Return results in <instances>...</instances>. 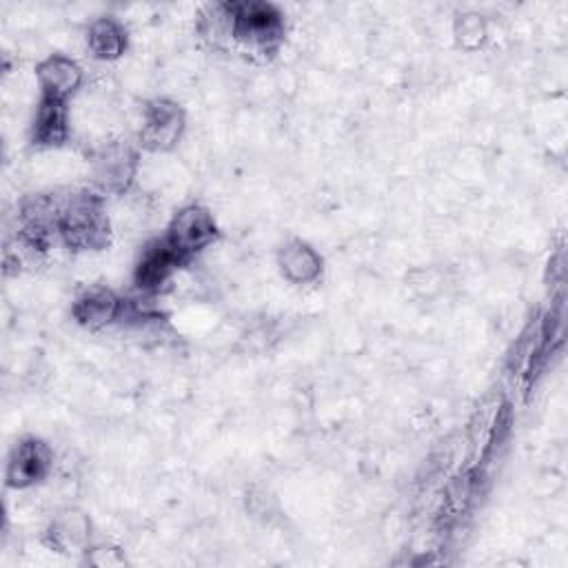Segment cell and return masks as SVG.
Here are the masks:
<instances>
[{"label": "cell", "mask_w": 568, "mask_h": 568, "mask_svg": "<svg viewBox=\"0 0 568 568\" xmlns=\"http://www.w3.org/2000/svg\"><path fill=\"white\" fill-rule=\"evenodd\" d=\"M87 42L98 60H115L126 49V31L115 18L104 16L89 24Z\"/></svg>", "instance_id": "obj_13"}, {"label": "cell", "mask_w": 568, "mask_h": 568, "mask_svg": "<svg viewBox=\"0 0 568 568\" xmlns=\"http://www.w3.org/2000/svg\"><path fill=\"white\" fill-rule=\"evenodd\" d=\"M277 264L282 275L293 284H311L322 275V257L311 244L302 240L286 242L280 248Z\"/></svg>", "instance_id": "obj_12"}, {"label": "cell", "mask_w": 568, "mask_h": 568, "mask_svg": "<svg viewBox=\"0 0 568 568\" xmlns=\"http://www.w3.org/2000/svg\"><path fill=\"white\" fill-rule=\"evenodd\" d=\"M138 171V153L124 142H109L93 158V182L95 189L104 193H124L135 178Z\"/></svg>", "instance_id": "obj_4"}, {"label": "cell", "mask_w": 568, "mask_h": 568, "mask_svg": "<svg viewBox=\"0 0 568 568\" xmlns=\"http://www.w3.org/2000/svg\"><path fill=\"white\" fill-rule=\"evenodd\" d=\"M124 311V302L118 297L115 291L106 288V286H89L84 288L73 306H71V313L73 317L87 326V328H104L106 324L115 322Z\"/></svg>", "instance_id": "obj_8"}, {"label": "cell", "mask_w": 568, "mask_h": 568, "mask_svg": "<svg viewBox=\"0 0 568 568\" xmlns=\"http://www.w3.org/2000/svg\"><path fill=\"white\" fill-rule=\"evenodd\" d=\"M55 235L73 251L104 248L111 240L104 195L98 189H80L58 195Z\"/></svg>", "instance_id": "obj_1"}, {"label": "cell", "mask_w": 568, "mask_h": 568, "mask_svg": "<svg viewBox=\"0 0 568 568\" xmlns=\"http://www.w3.org/2000/svg\"><path fill=\"white\" fill-rule=\"evenodd\" d=\"M186 260L162 237L149 242L135 264L133 280L142 293H158Z\"/></svg>", "instance_id": "obj_6"}, {"label": "cell", "mask_w": 568, "mask_h": 568, "mask_svg": "<svg viewBox=\"0 0 568 568\" xmlns=\"http://www.w3.org/2000/svg\"><path fill=\"white\" fill-rule=\"evenodd\" d=\"M217 237V224L213 220V215L197 204H189L184 209H180L173 220L169 222L166 235L164 240L184 257H193L195 253H200L202 248H206L209 244H213V240Z\"/></svg>", "instance_id": "obj_3"}, {"label": "cell", "mask_w": 568, "mask_h": 568, "mask_svg": "<svg viewBox=\"0 0 568 568\" xmlns=\"http://www.w3.org/2000/svg\"><path fill=\"white\" fill-rule=\"evenodd\" d=\"M184 131V111L166 98L146 102L142 113L140 144L146 151H169Z\"/></svg>", "instance_id": "obj_5"}, {"label": "cell", "mask_w": 568, "mask_h": 568, "mask_svg": "<svg viewBox=\"0 0 568 568\" xmlns=\"http://www.w3.org/2000/svg\"><path fill=\"white\" fill-rule=\"evenodd\" d=\"M36 75H38V84L42 89V95L47 98H55V100H64L69 95H73L80 84H82V69L75 60L67 58V55H60V53H53L49 58H44L38 69H36Z\"/></svg>", "instance_id": "obj_9"}, {"label": "cell", "mask_w": 568, "mask_h": 568, "mask_svg": "<svg viewBox=\"0 0 568 568\" xmlns=\"http://www.w3.org/2000/svg\"><path fill=\"white\" fill-rule=\"evenodd\" d=\"M455 38L459 42V47L473 51L477 49L484 40H486V22L479 13L475 11H466L462 16H457L455 20Z\"/></svg>", "instance_id": "obj_14"}, {"label": "cell", "mask_w": 568, "mask_h": 568, "mask_svg": "<svg viewBox=\"0 0 568 568\" xmlns=\"http://www.w3.org/2000/svg\"><path fill=\"white\" fill-rule=\"evenodd\" d=\"M53 466V450L49 444L36 437H27L9 455L7 484L13 488H27L42 481Z\"/></svg>", "instance_id": "obj_7"}, {"label": "cell", "mask_w": 568, "mask_h": 568, "mask_svg": "<svg viewBox=\"0 0 568 568\" xmlns=\"http://www.w3.org/2000/svg\"><path fill=\"white\" fill-rule=\"evenodd\" d=\"M231 18V40L251 53H273L284 40V18L280 9L262 0L226 2Z\"/></svg>", "instance_id": "obj_2"}, {"label": "cell", "mask_w": 568, "mask_h": 568, "mask_svg": "<svg viewBox=\"0 0 568 568\" xmlns=\"http://www.w3.org/2000/svg\"><path fill=\"white\" fill-rule=\"evenodd\" d=\"M47 541L53 550L67 552V555L89 550V541H91L89 515H84L78 508L60 510L47 528Z\"/></svg>", "instance_id": "obj_10"}, {"label": "cell", "mask_w": 568, "mask_h": 568, "mask_svg": "<svg viewBox=\"0 0 568 568\" xmlns=\"http://www.w3.org/2000/svg\"><path fill=\"white\" fill-rule=\"evenodd\" d=\"M69 135V109L64 100L40 98V104L33 115L31 138L40 146H58Z\"/></svg>", "instance_id": "obj_11"}]
</instances>
